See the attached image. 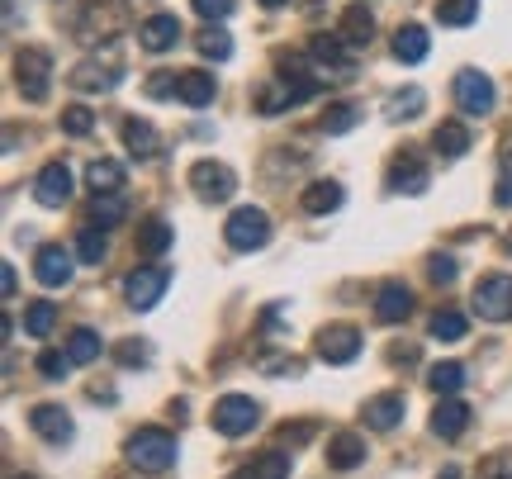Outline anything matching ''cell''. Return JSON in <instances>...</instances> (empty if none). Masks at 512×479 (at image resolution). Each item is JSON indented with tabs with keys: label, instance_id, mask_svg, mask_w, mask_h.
I'll use <instances>...</instances> for the list:
<instances>
[{
	"label": "cell",
	"instance_id": "obj_29",
	"mask_svg": "<svg viewBox=\"0 0 512 479\" xmlns=\"http://www.w3.org/2000/svg\"><path fill=\"white\" fill-rule=\"evenodd\" d=\"M342 185L337 181H313L304 185V195H299V204H304V214H332V209H342Z\"/></svg>",
	"mask_w": 512,
	"mask_h": 479
},
{
	"label": "cell",
	"instance_id": "obj_11",
	"mask_svg": "<svg viewBox=\"0 0 512 479\" xmlns=\"http://www.w3.org/2000/svg\"><path fill=\"white\" fill-rule=\"evenodd\" d=\"M318 356H323L328 366H351V361L361 356V328H351V323H328V328L318 332Z\"/></svg>",
	"mask_w": 512,
	"mask_h": 479
},
{
	"label": "cell",
	"instance_id": "obj_6",
	"mask_svg": "<svg viewBox=\"0 0 512 479\" xmlns=\"http://www.w3.org/2000/svg\"><path fill=\"white\" fill-rule=\"evenodd\" d=\"M190 190L209 204H223L233 200V190H238V176H233V166L214 162V157H200V162L190 166Z\"/></svg>",
	"mask_w": 512,
	"mask_h": 479
},
{
	"label": "cell",
	"instance_id": "obj_8",
	"mask_svg": "<svg viewBox=\"0 0 512 479\" xmlns=\"http://www.w3.org/2000/svg\"><path fill=\"white\" fill-rule=\"evenodd\" d=\"M456 105H460V114H494V105H498L494 76L475 72V67H460L456 72Z\"/></svg>",
	"mask_w": 512,
	"mask_h": 479
},
{
	"label": "cell",
	"instance_id": "obj_34",
	"mask_svg": "<svg viewBox=\"0 0 512 479\" xmlns=\"http://www.w3.org/2000/svg\"><path fill=\"white\" fill-rule=\"evenodd\" d=\"M53 328H57V304L34 299V304L24 309V332H29V337H48Z\"/></svg>",
	"mask_w": 512,
	"mask_h": 479
},
{
	"label": "cell",
	"instance_id": "obj_37",
	"mask_svg": "<svg viewBox=\"0 0 512 479\" xmlns=\"http://www.w3.org/2000/svg\"><path fill=\"white\" fill-rule=\"evenodd\" d=\"M465 328H470V323H465L460 309H437V314H432V337H437V342H460Z\"/></svg>",
	"mask_w": 512,
	"mask_h": 479
},
{
	"label": "cell",
	"instance_id": "obj_26",
	"mask_svg": "<svg viewBox=\"0 0 512 479\" xmlns=\"http://www.w3.org/2000/svg\"><path fill=\"white\" fill-rule=\"evenodd\" d=\"M171 242H176V228H171L162 214H152V219L138 223V252H143V257H162Z\"/></svg>",
	"mask_w": 512,
	"mask_h": 479
},
{
	"label": "cell",
	"instance_id": "obj_31",
	"mask_svg": "<svg viewBox=\"0 0 512 479\" xmlns=\"http://www.w3.org/2000/svg\"><path fill=\"white\" fill-rule=\"evenodd\" d=\"M195 48H200L209 62H228V57H233V34L219 29V24H204L200 38H195Z\"/></svg>",
	"mask_w": 512,
	"mask_h": 479
},
{
	"label": "cell",
	"instance_id": "obj_32",
	"mask_svg": "<svg viewBox=\"0 0 512 479\" xmlns=\"http://www.w3.org/2000/svg\"><path fill=\"white\" fill-rule=\"evenodd\" d=\"M479 19V0H437V24L446 29H465Z\"/></svg>",
	"mask_w": 512,
	"mask_h": 479
},
{
	"label": "cell",
	"instance_id": "obj_52",
	"mask_svg": "<svg viewBox=\"0 0 512 479\" xmlns=\"http://www.w3.org/2000/svg\"><path fill=\"white\" fill-rule=\"evenodd\" d=\"M228 479H256V475H252V470H238V475H228Z\"/></svg>",
	"mask_w": 512,
	"mask_h": 479
},
{
	"label": "cell",
	"instance_id": "obj_45",
	"mask_svg": "<svg viewBox=\"0 0 512 479\" xmlns=\"http://www.w3.org/2000/svg\"><path fill=\"white\" fill-rule=\"evenodd\" d=\"M114 356H119V366H147V342L128 337V342H119V347H114Z\"/></svg>",
	"mask_w": 512,
	"mask_h": 479
},
{
	"label": "cell",
	"instance_id": "obj_51",
	"mask_svg": "<svg viewBox=\"0 0 512 479\" xmlns=\"http://www.w3.org/2000/svg\"><path fill=\"white\" fill-rule=\"evenodd\" d=\"M261 5H266V10H280V5H290V0H261Z\"/></svg>",
	"mask_w": 512,
	"mask_h": 479
},
{
	"label": "cell",
	"instance_id": "obj_20",
	"mask_svg": "<svg viewBox=\"0 0 512 479\" xmlns=\"http://www.w3.org/2000/svg\"><path fill=\"white\" fill-rule=\"evenodd\" d=\"M124 148L133 162H152V157H162V133L152 129L147 119H128L124 124Z\"/></svg>",
	"mask_w": 512,
	"mask_h": 479
},
{
	"label": "cell",
	"instance_id": "obj_14",
	"mask_svg": "<svg viewBox=\"0 0 512 479\" xmlns=\"http://www.w3.org/2000/svg\"><path fill=\"white\" fill-rule=\"evenodd\" d=\"M34 200L43 204V209H62V204L72 200V171L62 162H48L34 176Z\"/></svg>",
	"mask_w": 512,
	"mask_h": 479
},
{
	"label": "cell",
	"instance_id": "obj_50",
	"mask_svg": "<svg viewBox=\"0 0 512 479\" xmlns=\"http://www.w3.org/2000/svg\"><path fill=\"white\" fill-rule=\"evenodd\" d=\"M437 479H460V470H456V465H446V470H441Z\"/></svg>",
	"mask_w": 512,
	"mask_h": 479
},
{
	"label": "cell",
	"instance_id": "obj_40",
	"mask_svg": "<svg viewBox=\"0 0 512 479\" xmlns=\"http://www.w3.org/2000/svg\"><path fill=\"white\" fill-rule=\"evenodd\" d=\"M38 375H43V380H62V375H67V370L76 366L72 356H67V351H57V347H48V351H38Z\"/></svg>",
	"mask_w": 512,
	"mask_h": 479
},
{
	"label": "cell",
	"instance_id": "obj_47",
	"mask_svg": "<svg viewBox=\"0 0 512 479\" xmlns=\"http://www.w3.org/2000/svg\"><path fill=\"white\" fill-rule=\"evenodd\" d=\"M427 276L437 280V285H451V280H456V257H441L437 252V257L427 261Z\"/></svg>",
	"mask_w": 512,
	"mask_h": 479
},
{
	"label": "cell",
	"instance_id": "obj_30",
	"mask_svg": "<svg viewBox=\"0 0 512 479\" xmlns=\"http://www.w3.org/2000/svg\"><path fill=\"white\" fill-rule=\"evenodd\" d=\"M427 385L437 389L441 399H456L460 389H465V366L460 361H437V366L427 370Z\"/></svg>",
	"mask_w": 512,
	"mask_h": 479
},
{
	"label": "cell",
	"instance_id": "obj_28",
	"mask_svg": "<svg viewBox=\"0 0 512 479\" xmlns=\"http://www.w3.org/2000/svg\"><path fill=\"white\" fill-rule=\"evenodd\" d=\"M86 185L95 190V200H100V195H119V190H124V166L110 162V157H95V162L86 166Z\"/></svg>",
	"mask_w": 512,
	"mask_h": 479
},
{
	"label": "cell",
	"instance_id": "obj_10",
	"mask_svg": "<svg viewBox=\"0 0 512 479\" xmlns=\"http://www.w3.org/2000/svg\"><path fill=\"white\" fill-rule=\"evenodd\" d=\"M427 162H422L418 148H403L394 162H389V176H384V185L394 190V195H422L427 190Z\"/></svg>",
	"mask_w": 512,
	"mask_h": 479
},
{
	"label": "cell",
	"instance_id": "obj_15",
	"mask_svg": "<svg viewBox=\"0 0 512 479\" xmlns=\"http://www.w3.org/2000/svg\"><path fill=\"white\" fill-rule=\"evenodd\" d=\"M29 427H34L43 442H53V446H67L76 437V427H72V413L62 404H38L34 413H29Z\"/></svg>",
	"mask_w": 512,
	"mask_h": 479
},
{
	"label": "cell",
	"instance_id": "obj_42",
	"mask_svg": "<svg viewBox=\"0 0 512 479\" xmlns=\"http://www.w3.org/2000/svg\"><path fill=\"white\" fill-rule=\"evenodd\" d=\"M356 119H361V110H356V105H328V114H323V129H328V133H347V129H356Z\"/></svg>",
	"mask_w": 512,
	"mask_h": 479
},
{
	"label": "cell",
	"instance_id": "obj_2",
	"mask_svg": "<svg viewBox=\"0 0 512 479\" xmlns=\"http://www.w3.org/2000/svg\"><path fill=\"white\" fill-rule=\"evenodd\" d=\"M313 91H318V81H313V76L290 72V67L280 62V76H271V81H266V91L256 95V110L261 114H285V110H294V105H304Z\"/></svg>",
	"mask_w": 512,
	"mask_h": 479
},
{
	"label": "cell",
	"instance_id": "obj_25",
	"mask_svg": "<svg viewBox=\"0 0 512 479\" xmlns=\"http://www.w3.org/2000/svg\"><path fill=\"white\" fill-rule=\"evenodd\" d=\"M465 427H470V404H460V399H441V404L432 408V432H437V437L451 442V437H460Z\"/></svg>",
	"mask_w": 512,
	"mask_h": 479
},
{
	"label": "cell",
	"instance_id": "obj_4",
	"mask_svg": "<svg viewBox=\"0 0 512 479\" xmlns=\"http://www.w3.org/2000/svg\"><path fill=\"white\" fill-rule=\"evenodd\" d=\"M223 238H228L233 252H261V247L271 242V214H266V209H256V204H242V209L228 214Z\"/></svg>",
	"mask_w": 512,
	"mask_h": 479
},
{
	"label": "cell",
	"instance_id": "obj_7",
	"mask_svg": "<svg viewBox=\"0 0 512 479\" xmlns=\"http://www.w3.org/2000/svg\"><path fill=\"white\" fill-rule=\"evenodd\" d=\"M166 285H171V271H166V266H138V271H128V280H124L128 309H138V314L157 309L166 295Z\"/></svg>",
	"mask_w": 512,
	"mask_h": 479
},
{
	"label": "cell",
	"instance_id": "obj_3",
	"mask_svg": "<svg viewBox=\"0 0 512 479\" xmlns=\"http://www.w3.org/2000/svg\"><path fill=\"white\" fill-rule=\"evenodd\" d=\"M15 86L29 105H43L53 95V57L43 48H19L15 53Z\"/></svg>",
	"mask_w": 512,
	"mask_h": 479
},
{
	"label": "cell",
	"instance_id": "obj_17",
	"mask_svg": "<svg viewBox=\"0 0 512 479\" xmlns=\"http://www.w3.org/2000/svg\"><path fill=\"white\" fill-rule=\"evenodd\" d=\"M408 314H413V290L403 280H384L375 290V318L380 323H403Z\"/></svg>",
	"mask_w": 512,
	"mask_h": 479
},
{
	"label": "cell",
	"instance_id": "obj_53",
	"mask_svg": "<svg viewBox=\"0 0 512 479\" xmlns=\"http://www.w3.org/2000/svg\"><path fill=\"white\" fill-rule=\"evenodd\" d=\"M15 479H34V475H15Z\"/></svg>",
	"mask_w": 512,
	"mask_h": 479
},
{
	"label": "cell",
	"instance_id": "obj_39",
	"mask_svg": "<svg viewBox=\"0 0 512 479\" xmlns=\"http://www.w3.org/2000/svg\"><path fill=\"white\" fill-rule=\"evenodd\" d=\"M294 470V456H285V451H266V456H256L252 475L256 479H290Z\"/></svg>",
	"mask_w": 512,
	"mask_h": 479
},
{
	"label": "cell",
	"instance_id": "obj_36",
	"mask_svg": "<svg viewBox=\"0 0 512 479\" xmlns=\"http://www.w3.org/2000/svg\"><path fill=\"white\" fill-rule=\"evenodd\" d=\"M67 356H72L76 366H91L95 356H100V332H91V328H76L72 337H67Z\"/></svg>",
	"mask_w": 512,
	"mask_h": 479
},
{
	"label": "cell",
	"instance_id": "obj_48",
	"mask_svg": "<svg viewBox=\"0 0 512 479\" xmlns=\"http://www.w3.org/2000/svg\"><path fill=\"white\" fill-rule=\"evenodd\" d=\"M313 437V427L309 423H299V427H280V442H290V446H304Z\"/></svg>",
	"mask_w": 512,
	"mask_h": 479
},
{
	"label": "cell",
	"instance_id": "obj_41",
	"mask_svg": "<svg viewBox=\"0 0 512 479\" xmlns=\"http://www.w3.org/2000/svg\"><path fill=\"white\" fill-rule=\"evenodd\" d=\"M62 129L72 133V138H86V133L95 129V114L86 110V105H67V110H62Z\"/></svg>",
	"mask_w": 512,
	"mask_h": 479
},
{
	"label": "cell",
	"instance_id": "obj_21",
	"mask_svg": "<svg viewBox=\"0 0 512 479\" xmlns=\"http://www.w3.org/2000/svg\"><path fill=\"white\" fill-rule=\"evenodd\" d=\"M366 456H370V451H366V437H361V432H337V437L328 442V465H332V470H342V475H347V470H356Z\"/></svg>",
	"mask_w": 512,
	"mask_h": 479
},
{
	"label": "cell",
	"instance_id": "obj_23",
	"mask_svg": "<svg viewBox=\"0 0 512 479\" xmlns=\"http://www.w3.org/2000/svg\"><path fill=\"white\" fill-rule=\"evenodd\" d=\"M67 81H72L76 91H114V86H119V72L105 67V62H95V57H86V62H76L72 67Z\"/></svg>",
	"mask_w": 512,
	"mask_h": 479
},
{
	"label": "cell",
	"instance_id": "obj_43",
	"mask_svg": "<svg viewBox=\"0 0 512 479\" xmlns=\"http://www.w3.org/2000/svg\"><path fill=\"white\" fill-rule=\"evenodd\" d=\"M91 214H95V223H100V228H110V223L124 219V200H119V195H100V200L91 204Z\"/></svg>",
	"mask_w": 512,
	"mask_h": 479
},
{
	"label": "cell",
	"instance_id": "obj_35",
	"mask_svg": "<svg viewBox=\"0 0 512 479\" xmlns=\"http://www.w3.org/2000/svg\"><path fill=\"white\" fill-rule=\"evenodd\" d=\"M422 105H427V95H422L418 86H408V91H394V95H389L384 114H389V119H418Z\"/></svg>",
	"mask_w": 512,
	"mask_h": 479
},
{
	"label": "cell",
	"instance_id": "obj_24",
	"mask_svg": "<svg viewBox=\"0 0 512 479\" xmlns=\"http://www.w3.org/2000/svg\"><path fill=\"white\" fill-rule=\"evenodd\" d=\"M427 53H432V38H427V29H422V24H399V34H394V57H399V62H408V67H418Z\"/></svg>",
	"mask_w": 512,
	"mask_h": 479
},
{
	"label": "cell",
	"instance_id": "obj_49",
	"mask_svg": "<svg viewBox=\"0 0 512 479\" xmlns=\"http://www.w3.org/2000/svg\"><path fill=\"white\" fill-rule=\"evenodd\" d=\"M0 290H5V299H15V290H19L15 266H10V261H5V271H0Z\"/></svg>",
	"mask_w": 512,
	"mask_h": 479
},
{
	"label": "cell",
	"instance_id": "obj_33",
	"mask_svg": "<svg viewBox=\"0 0 512 479\" xmlns=\"http://www.w3.org/2000/svg\"><path fill=\"white\" fill-rule=\"evenodd\" d=\"M76 257L86 261V266H100V261L110 257V238H105V228H81V238H76Z\"/></svg>",
	"mask_w": 512,
	"mask_h": 479
},
{
	"label": "cell",
	"instance_id": "obj_12",
	"mask_svg": "<svg viewBox=\"0 0 512 479\" xmlns=\"http://www.w3.org/2000/svg\"><path fill=\"white\" fill-rule=\"evenodd\" d=\"M72 252L62 247V242H43L34 252V276H38V285H48V290H62L67 280H72Z\"/></svg>",
	"mask_w": 512,
	"mask_h": 479
},
{
	"label": "cell",
	"instance_id": "obj_44",
	"mask_svg": "<svg viewBox=\"0 0 512 479\" xmlns=\"http://www.w3.org/2000/svg\"><path fill=\"white\" fill-rule=\"evenodd\" d=\"M190 5H195V15H200V19L219 24V19L233 15V5H238V0H190Z\"/></svg>",
	"mask_w": 512,
	"mask_h": 479
},
{
	"label": "cell",
	"instance_id": "obj_22",
	"mask_svg": "<svg viewBox=\"0 0 512 479\" xmlns=\"http://www.w3.org/2000/svg\"><path fill=\"white\" fill-rule=\"evenodd\" d=\"M403 408H408V404H403V394H375L361 418H366L370 432H394V427H399V418H403Z\"/></svg>",
	"mask_w": 512,
	"mask_h": 479
},
{
	"label": "cell",
	"instance_id": "obj_16",
	"mask_svg": "<svg viewBox=\"0 0 512 479\" xmlns=\"http://www.w3.org/2000/svg\"><path fill=\"white\" fill-rule=\"evenodd\" d=\"M181 19L176 15H147L143 24H138V43H143L147 53H171L176 43H181Z\"/></svg>",
	"mask_w": 512,
	"mask_h": 479
},
{
	"label": "cell",
	"instance_id": "obj_13",
	"mask_svg": "<svg viewBox=\"0 0 512 479\" xmlns=\"http://www.w3.org/2000/svg\"><path fill=\"white\" fill-rule=\"evenodd\" d=\"M309 57L318 62V67H328L337 81H351V76H356V53H351V48L337 34H318V38H313V43H309Z\"/></svg>",
	"mask_w": 512,
	"mask_h": 479
},
{
	"label": "cell",
	"instance_id": "obj_54",
	"mask_svg": "<svg viewBox=\"0 0 512 479\" xmlns=\"http://www.w3.org/2000/svg\"><path fill=\"white\" fill-rule=\"evenodd\" d=\"M508 252H512V238H508Z\"/></svg>",
	"mask_w": 512,
	"mask_h": 479
},
{
	"label": "cell",
	"instance_id": "obj_19",
	"mask_svg": "<svg viewBox=\"0 0 512 479\" xmlns=\"http://www.w3.org/2000/svg\"><path fill=\"white\" fill-rule=\"evenodd\" d=\"M337 38L347 43L351 53H356V48H370V38H375V15H370L366 5H347L342 19H337Z\"/></svg>",
	"mask_w": 512,
	"mask_h": 479
},
{
	"label": "cell",
	"instance_id": "obj_5",
	"mask_svg": "<svg viewBox=\"0 0 512 479\" xmlns=\"http://www.w3.org/2000/svg\"><path fill=\"white\" fill-rule=\"evenodd\" d=\"M256 423H261V404L247 394H223L214 404V432H223V437H247V432H256Z\"/></svg>",
	"mask_w": 512,
	"mask_h": 479
},
{
	"label": "cell",
	"instance_id": "obj_9",
	"mask_svg": "<svg viewBox=\"0 0 512 479\" xmlns=\"http://www.w3.org/2000/svg\"><path fill=\"white\" fill-rule=\"evenodd\" d=\"M479 318H489V323H508L512 318V276H484L475 285V295H470Z\"/></svg>",
	"mask_w": 512,
	"mask_h": 479
},
{
	"label": "cell",
	"instance_id": "obj_38",
	"mask_svg": "<svg viewBox=\"0 0 512 479\" xmlns=\"http://www.w3.org/2000/svg\"><path fill=\"white\" fill-rule=\"evenodd\" d=\"M494 204L498 209H512V138L498 152V181H494Z\"/></svg>",
	"mask_w": 512,
	"mask_h": 479
},
{
	"label": "cell",
	"instance_id": "obj_1",
	"mask_svg": "<svg viewBox=\"0 0 512 479\" xmlns=\"http://www.w3.org/2000/svg\"><path fill=\"white\" fill-rule=\"evenodd\" d=\"M128 461L138 465V470H147V475H162V470H171L176 465V437L166 432V427H143V432H133L128 437Z\"/></svg>",
	"mask_w": 512,
	"mask_h": 479
},
{
	"label": "cell",
	"instance_id": "obj_46",
	"mask_svg": "<svg viewBox=\"0 0 512 479\" xmlns=\"http://www.w3.org/2000/svg\"><path fill=\"white\" fill-rule=\"evenodd\" d=\"M176 81H181V72H152L147 95H152V100H166V95H176Z\"/></svg>",
	"mask_w": 512,
	"mask_h": 479
},
{
	"label": "cell",
	"instance_id": "obj_18",
	"mask_svg": "<svg viewBox=\"0 0 512 479\" xmlns=\"http://www.w3.org/2000/svg\"><path fill=\"white\" fill-rule=\"evenodd\" d=\"M214 95H219V76L200 72V67L181 72V81H176V100H181V105H190V110H204V105H214Z\"/></svg>",
	"mask_w": 512,
	"mask_h": 479
},
{
	"label": "cell",
	"instance_id": "obj_27",
	"mask_svg": "<svg viewBox=\"0 0 512 479\" xmlns=\"http://www.w3.org/2000/svg\"><path fill=\"white\" fill-rule=\"evenodd\" d=\"M432 148H437L441 157H451V162H456V157L470 152V129H465L460 119H441L437 129H432Z\"/></svg>",
	"mask_w": 512,
	"mask_h": 479
}]
</instances>
